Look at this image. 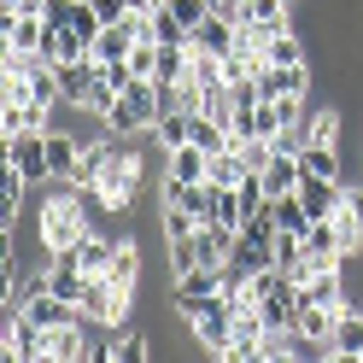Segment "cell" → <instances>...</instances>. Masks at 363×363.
Returning a JSON list of instances; mask_svg holds the SVG:
<instances>
[{"instance_id": "obj_12", "label": "cell", "mask_w": 363, "mask_h": 363, "mask_svg": "<svg viewBox=\"0 0 363 363\" xmlns=\"http://www.w3.org/2000/svg\"><path fill=\"white\" fill-rule=\"evenodd\" d=\"M18 129H53V111L35 100H0V135H18Z\"/></svg>"}, {"instance_id": "obj_28", "label": "cell", "mask_w": 363, "mask_h": 363, "mask_svg": "<svg viewBox=\"0 0 363 363\" xmlns=\"http://www.w3.org/2000/svg\"><path fill=\"white\" fill-rule=\"evenodd\" d=\"M152 357V340L147 334H123L118 340V363H147Z\"/></svg>"}, {"instance_id": "obj_2", "label": "cell", "mask_w": 363, "mask_h": 363, "mask_svg": "<svg viewBox=\"0 0 363 363\" xmlns=\"http://www.w3.org/2000/svg\"><path fill=\"white\" fill-rule=\"evenodd\" d=\"M158 118H164L158 82H152V77H135L123 94H118V106H111L106 129H111V135H152V123H158Z\"/></svg>"}, {"instance_id": "obj_18", "label": "cell", "mask_w": 363, "mask_h": 363, "mask_svg": "<svg viewBox=\"0 0 363 363\" xmlns=\"http://www.w3.org/2000/svg\"><path fill=\"white\" fill-rule=\"evenodd\" d=\"M299 176H305V158L299 152H276V158H269V170H264V188L269 194H293V188H299Z\"/></svg>"}, {"instance_id": "obj_1", "label": "cell", "mask_w": 363, "mask_h": 363, "mask_svg": "<svg viewBox=\"0 0 363 363\" xmlns=\"http://www.w3.org/2000/svg\"><path fill=\"white\" fill-rule=\"evenodd\" d=\"M35 229H41V246H48V258L59 252H71V246L94 229V211H88V199L82 188H71V182H59V188L41 199V211H35Z\"/></svg>"}, {"instance_id": "obj_27", "label": "cell", "mask_w": 363, "mask_h": 363, "mask_svg": "<svg viewBox=\"0 0 363 363\" xmlns=\"http://www.w3.org/2000/svg\"><path fill=\"white\" fill-rule=\"evenodd\" d=\"M164 6L176 12V24L188 30V35H194V30L206 24V18H211V0H164Z\"/></svg>"}, {"instance_id": "obj_10", "label": "cell", "mask_w": 363, "mask_h": 363, "mask_svg": "<svg viewBox=\"0 0 363 363\" xmlns=\"http://www.w3.org/2000/svg\"><path fill=\"white\" fill-rule=\"evenodd\" d=\"M334 229H340V240H346V252H363V188L357 182H346V194H340Z\"/></svg>"}, {"instance_id": "obj_8", "label": "cell", "mask_w": 363, "mask_h": 363, "mask_svg": "<svg viewBox=\"0 0 363 363\" xmlns=\"http://www.w3.org/2000/svg\"><path fill=\"white\" fill-rule=\"evenodd\" d=\"M41 357H48V363H77V357H88V323L48 328V334H41Z\"/></svg>"}, {"instance_id": "obj_21", "label": "cell", "mask_w": 363, "mask_h": 363, "mask_svg": "<svg viewBox=\"0 0 363 363\" xmlns=\"http://www.w3.org/2000/svg\"><path fill=\"white\" fill-rule=\"evenodd\" d=\"M269 211H276V229H293V235L311 229V211H305L299 188H293V194H269Z\"/></svg>"}, {"instance_id": "obj_20", "label": "cell", "mask_w": 363, "mask_h": 363, "mask_svg": "<svg viewBox=\"0 0 363 363\" xmlns=\"http://www.w3.org/2000/svg\"><path fill=\"white\" fill-rule=\"evenodd\" d=\"M199 229H206V223H199ZM182 235V240H170V276H188V269H199L206 264V235Z\"/></svg>"}, {"instance_id": "obj_5", "label": "cell", "mask_w": 363, "mask_h": 363, "mask_svg": "<svg viewBox=\"0 0 363 363\" xmlns=\"http://www.w3.org/2000/svg\"><path fill=\"white\" fill-rule=\"evenodd\" d=\"M6 164H18L30 182H53V164H48V129H18V135H6Z\"/></svg>"}, {"instance_id": "obj_17", "label": "cell", "mask_w": 363, "mask_h": 363, "mask_svg": "<svg viewBox=\"0 0 363 363\" xmlns=\"http://www.w3.org/2000/svg\"><path fill=\"white\" fill-rule=\"evenodd\" d=\"M357 352H363V311H340V323H334V340H328V357H346V363H357Z\"/></svg>"}, {"instance_id": "obj_14", "label": "cell", "mask_w": 363, "mask_h": 363, "mask_svg": "<svg viewBox=\"0 0 363 363\" xmlns=\"http://www.w3.org/2000/svg\"><path fill=\"white\" fill-rule=\"evenodd\" d=\"M240 24H264V30H299L293 18V0H240Z\"/></svg>"}, {"instance_id": "obj_6", "label": "cell", "mask_w": 363, "mask_h": 363, "mask_svg": "<svg viewBox=\"0 0 363 363\" xmlns=\"http://www.w3.org/2000/svg\"><path fill=\"white\" fill-rule=\"evenodd\" d=\"M41 328L30 311H6V340H0V352H6V363H35L41 357Z\"/></svg>"}, {"instance_id": "obj_19", "label": "cell", "mask_w": 363, "mask_h": 363, "mask_svg": "<svg viewBox=\"0 0 363 363\" xmlns=\"http://www.w3.org/2000/svg\"><path fill=\"white\" fill-rule=\"evenodd\" d=\"M118 287H135L141 281V246H135V235H118V252H111V269H106Z\"/></svg>"}, {"instance_id": "obj_23", "label": "cell", "mask_w": 363, "mask_h": 363, "mask_svg": "<svg viewBox=\"0 0 363 363\" xmlns=\"http://www.w3.org/2000/svg\"><path fill=\"white\" fill-rule=\"evenodd\" d=\"M152 135H158V152H170V147H182V141H194V111H164V118L152 123Z\"/></svg>"}, {"instance_id": "obj_11", "label": "cell", "mask_w": 363, "mask_h": 363, "mask_svg": "<svg viewBox=\"0 0 363 363\" xmlns=\"http://www.w3.org/2000/svg\"><path fill=\"white\" fill-rule=\"evenodd\" d=\"M235 35H240V24H235V18L211 12L206 24H199V30L188 35V48H199V53H217V59H229V53H235Z\"/></svg>"}, {"instance_id": "obj_29", "label": "cell", "mask_w": 363, "mask_h": 363, "mask_svg": "<svg viewBox=\"0 0 363 363\" xmlns=\"http://www.w3.org/2000/svg\"><path fill=\"white\" fill-rule=\"evenodd\" d=\"M88 6H94L106 24H118V18H129V0H88Z\"/></svg>"}, {"instance_id": "obj_3", "label": "cell", "mask_w": 363, "mask_h": 363, "mask_svg": "<svg viewBox=\"0 0 363 363\" xmlns=\"http://www.w3.org/2000/svg\"><path fill=\"white\" fill-rule=\"evenodd\" d=\"M223 299V269H211V264H199V269H188V276H176V287H170V305H176V316L188 323V316H199V311H211Z\"/></svg>"}, {"instance_id": "obj_15", "label": "cell", "mask_w": 363, "mask_h": 363, "mask_svg": "<svg viewBox=\"0 0 363 363\" xmlns=\"http://www.w3.org/2000/svg\"><path fill=\"white\" fill-rule=\"evenodd\" d=\"M77 158H82V135L48 129V164H53V182H71V176H77Z\"/></svg>"}, {"instance_id": "obj_22", "label": "cell", "mask_w": 363, "mask_h": 363, "mask_svg": "<svg viewBox=\"0 0 363 363\" xmlns=\"http://www.w3.org/2000/svg\"><path fill=\"white\" fill-rule=\"evenodd\" d=\"M299 158H305V170L346 182V164H340V147H334V141H311V147H299Z\"/></svg>"}, {"instance_id": "obj_24", "label": "cell", "mask_w": 363, "mask_h": 363, "mask_svg": "<svg viewBox=\"0 0 363 363\" xmlns=\"http://www.w3.org/2000/svg\"><path fill=\"white\" fill-rule=\"evenodd\" d=\"M240 176H246V164H240L235 147L211 152V164H206V182H211V188H240Z\"/></svg>"}, {"instance_id": "obj_26", "label": "cell", "mask_w": 363, "mask_h": 363, "mask_svg": "<svg viewBox=\"0 0 363 363\" xmlns=\"http://www.w3.org/2000/svg\"><path fill=\"white\" fill-rule=\"evenodd\" d=\"M194 229H199V217L164 199V211H158V235H164V246H170V240H182V235H194Z\"/></svg>"}, {"instance_id": "obj_13", "label": "cell", "mask_w": 363, "mask_h": 363, "mask_svg": "<svg viewBox=\"0 0 363 363\" xmlns=\"http://www.w3.org/2000/svg\"><path fill=\"white\" fill-rule=\"evenodd\" d=\"M206 164H211V152L194 147V141H182V147L164 152V176L170 182H206Z\"/></svg>"}, {"instance_id": "obj_16", "label": "cell", "mask_w": 363, "mask_h": 363, "mask_svg": "<svg viewBox=\"0 0 363 363\" xmlns=\"http://www.w3.org/2000/svg\"><path fill=\"white\" fill-rule=\"evenodd\" d=\"M334 323H340V311H334V305H299V323H293V328H299V334L311 340V346H323V357H328Z\"/></svg>"}, {"instance_id": "obj_7", "label": "cell", "mask_w": 363, "mask_h": 363, "mask_svg": "<svg viewBox=\"0 0 363 363\" xmlns=\"http://www.w3.org/2000/svg\"><path fill=\"white\" fill-rule=\"evenodd\" d=\"M299 305H334V311H346V264H328V269H316L311 281H299Z\"/></svg>"}, {"instance_id": "obj_4", "label": "cell", "mask_w": 363, "mask_h": 363, "mask_svg": "<svg viewBox=\"0 0 363 363\" xmlns=\"http://www.w3.org/2000/svg\"><path fill=\"white\" fill-rule=\"evenodd\" d=\"M188 334H194V346L206 352V357H223V352L235 346V311H229V299H217L211 311L188 316Z\"/></svg>"}, {"instance_id": "obj_9", "label": "cell", "mask_w": 363, "mask_h": 363, "mask_svg": "<svg viewBox=\"0 0 363 363\" xmlns=\"http://www.w3.org/2000/svg\"><path fill=\"white\" fill-rule=\"evenodd\" d=\"M340 194H346V182H334V176H316V170H305V176H299V199H305L311 223H316V217H334Z\"/></svg>"}, {"instance_id": "obj_25", "label": "cell", "mask_w": 363, "mask_h": 363, "mask_svg": "<svg viewBox=\"0 0 363 363\" xmlns=\"http://www.w3.org/2000/svg\"><path fill=\"white\" fill-rule=\"evenodd\" d=\"M311 141H340V106L305 111V147H311Z\"/></svg>"}]
</instances>
